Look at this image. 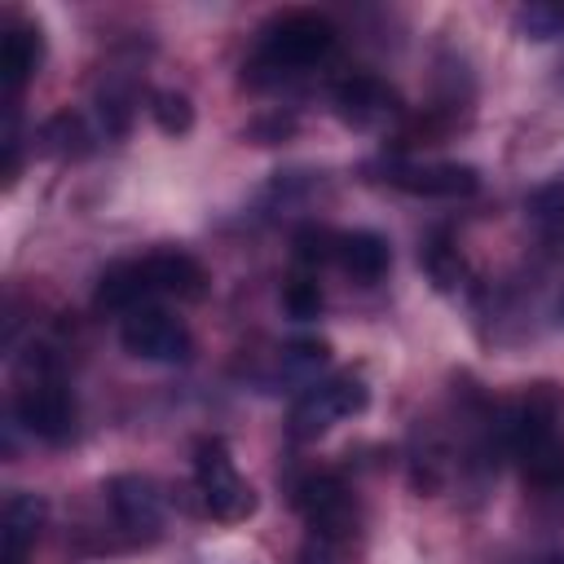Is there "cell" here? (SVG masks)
I'll return each instance as SVG.
<instances>
[{
    "instance_id": "obj_1",
    "label": "cell",
    "mask_w": 564,
    "mask_h": 564,
    "mask_svg": "<svg viewBox=\"0 0 564 564\" xmlns=\"http://www.w3.org/2000/svg\"><path fill=\"white\" fill-rule=\"evenodd\" d=\"M560 419H564V397L555 392V383H533L507 414V449L520 463V476L542 494L564 485Z\"/></svg>"
},
{
    "instance_id": "obj_2",
    "label": "cell",
    "mask_w": 564,
    "mask_h": 564,
    "mask_svg": "<svg viewBox=\"0 0 564 564\" xmlns=\"http://www.w3.org/2000/svg\"><path fill=\"white\" fill-rule=\"evenodd\" d=\"M339 31L326 13L313 9H291L282 18H273L260 31V48H256V70H273V75H291L304 66H317L322 57H330Z\"/></svg>"
},
{
    "instance_id": "obj_3",
    "label": "cell",
    "mask_w": 564,
    "mask_h": 564,
    "mask_svg": "<svg viewBox=\"0 0 564 564\" xmlns=\"http://www.w3.org/2000/svg\"><path fill=\"white\" fill-rule=\"evenodd\" d=\"M13 414L31 436L48 445H62L75 432V397L48 366H31V375L18 383Z\"/></svg>"
},
{
    "instance_id": "obj_4",
    "label": "cell",
    "mask_w": 564,
    "mask_h": 564,
    "mask_svg": "<svg viewBox=\"0 0 564 564\" xmlns=\"http://www.w3.org/2000/svg\"><path fill=\"white\" fill-rule=\"evenodd\" d=\"M194 485H198V498L203 507L216 516V520H247L256 511V494L251 485L238 476L234 458H229V445L225 441H203L198 454H194Z\"/></svg>"
},
{
    "instance_id": "obj_5",
    "label": "cell",
    "mask_w": 564,
    "mask_h": 564,
    "mask_svg": "<svg viewBox=\"0 0 564 564\" xmlns=\"http://www.w3.org/2000/svg\"><path fill=\"white\" fill-rule=\"evenodd\" d=\"M361 410H366V383H361L352 370H344V375H335V379L308 383V388L295 397V405H291V432H295L300 441H308V436H322L326 427H335L339 419L361 414Z\"/></svg>"
},
{
    "instance_id": "obj_6",
    "label": "cell",
    "mask_w": 564,
    "mask_h": 564,
    "mask_svg": "<svg viewBox=\"0 0 564 564\" xmlns=\"http://www.w3.org/2000/svg\"><path fill=\"white\" fill-rule=\"evenodd\" d=\"M119 344H123L132 357L159 361V366H176V361H185L189 348H194L185 322L172 317V313L159 308V304H141V308L123 313V322H119Z\"/></svg>"
},
{
    "instance_id": "obj_7",
    "label": "cell",
    "mask_w": 564,
    "mask_h": 564,
    "mask_svg": "<svg viewBox=\"0 0 564 564\" xmlns=\"http://www.w3.org/2000/svg\"><path fill=\"white\" fill-rule=\"evenodd\" d=\"M295 511L304 516L308 533L322 538V542H344L348 529L357 524V507H352V494L339 476H308L300 489H295Z\"/></svg>"
},
{
    "instance_id": "obj_8",
    "label": "cell",
    "mask_w": 564,
    "mask_h": 564,
    "mask_svg": "<svg viewBox=\"0 0 564 564\" xmlns=\"http://www.w3.org/2000/svg\"><path fill=\"white\" fill-rule=\"evenodd\" d=\"M330 101H335V115L344 123H352V128H375V123H383V119H392L401 110L397 88H388L379 75H366V70L339 79Z\"/></svg>"
},
{
    "instance_id": "obj_9",
    "label": "cell",
    "mask_w": 564,
    "mask_h": 564,
    "mask_svg": "<svg viewBox=\"0 0 564 564\" xmlns=\"http://www.w3.org/2000/svg\"><path fill=\"white\" fill-rule=\"evenodd\" d=\"M383 181L405 194H423V198H467L480 185L476 167L467 163H392Z\"/></svg>"
},
{
    "instance_id": "obj_10",
    "label": "cell",
    "mask_w": 564,
    "mask_h": 564,
    "mask_svg": "<svg viewBox=\"0 0 564 564\" xmlns=\"http://www.w3.org/2000/svg\"><path fill=\"white\" fill-rule=\"evenodd\" d=\"M141 264V278L150 286V300L154 295H172V300H203L207 291V269L189 256V251H154Z\"/></svg>"
},
{
    "instance_id": "obj_11",
    "label": "cell",
    "mask_w": 564,
    "mask_h": 564,
    "mask_svg": "<svg viewBox=\"0 0 564 564\" xmlns=\"http://www.w3.org/2000/svg\"><path fill=\"white\" fill-rule=\"evenodd\" d=\"M106 498L128 533H154L163 524V494L150 476H115L106 485Z\"/></svg>"
},
{
    "instance_id": "obj_12",
    "label": "cell",
    "mask_w": 564,
    "mask_h": 564,
    "mask_svg": "<svg viewBox=\"0 0 564 564\" xmlns=\"http://www.w3.org/2000/svg\"><path fill=\"white\" fill-rule=\"evenodd\" d=\"M335 264H339L352 282L375 286V282L392 269V247H388V238L375 234V229H352V234H339Z\"/></svg>"
},
{
    "instance_id": "obj_13",
    "label": "cell",
    "mask_w": 564,
    "mask_h": 564,
    "mask_svg": "<svg viewBox=\"0 0 564 564\" xmlns=\"http://www.w3.org/2000/svg\"><path fill=\"white\" fill-rule=\"evenodd\" d=\"M44 516H48V507L31 489H18L4 498V564H26V551L35 546Z\"/></svg>"
},
{
    "instance_id": "obj_14",
    "label": "cell",
    "mask_w": 564,
    "mask_h": 564,
    "mask_svg": "<svg viewBox=\"0 0 564 564\" xmlns=\"http://www.w3.org/2000/svg\"><path fill=\"white\" fill-rule=\"evenodd\" d=\"M44 62V35L31 22H13L4 35V53H0V70H4V88L9 97H18L26 88V79L40 70Z\"/></svg>"
},
{
    "instance_id": "obj_15",
    "label": "cell",
    "mask_w": 564,
    "mask_h": 564,
    "mask_svg": "<svg viewBox=\"0 0 564 564\" xmlns=\"http://www.w3.org/2000/svg\"><path fill=\"white\" fill-rule=\"evenodd\" d=\"M93 304L106 308V313H132V308H141V304H154V300H150V286H145V278H141V264L128 260V264L106 269L101 282H97Z\"/></svg>"
},
{
    "instance_id": "obj_16",
    "label": "cell",
    "mask_w": 564,
    "mask_h": 564,
    "mask_svg": "<svg viewBox=\"0 0 564 564\" xmlns=\"http://www.w3.org/2000/svg\"><path fill=\"white\" fill-rule=\"evenodd\" d=\"M150 115H154L159 132H167V137H185V132L194 128V106H189V97H185V93H172V88H159V93L150 97Z\"/></svg>"
},
{
    "instance_id": "obj_17",
    "label": "cell",
    "mask_w": 564,
    "mask_h": 564,
    "mask_svg": "<svg viewBox=\"0 0 564 564\" xmlns=\"http://www.w3.org/2000/svg\"><path fill=\"white\" fill-rule=\"evenodd\" d=\"M40 137H44V150H53V154H84L88 145V132H84V123L75 119V115H53L44 128H40Z\"/></svg>"
},
{
    "instance_id": "obj_18",
    "label": "cell",
    "mask_w": 564,
    "mask_h": 564,
    "mask_svg": "<svg viewBox=\"0 0 564 564\" xmlns=\"http://www.w3.org/2000/svg\"><path fill=\"white\" fill-rule=\"evenodd\" d=\"M335 251H339V234H330L322 225H308L295 234V260L300 264H326V260H335Z\"/></svg>"
},
{
    "instance_id": "obj_19",
    "label": "cell",
    "mask_w": 564,
    "mask_h": 564,
    "mask_svg": "<svg viewBox=\"0 0 564 564\" xmlns=\"http://www.w3.org/2000/svg\"><path fill=\"white\" fill-rule=\"evenodd\" d=\"M516 26H520L529 40H551V35H560V26H564V9H560V4H529V9H520Z\"/></svg>"
},
{
    "instance_id": "obj_20",
    "label": "cell",
    "mask_w": 564,
    "mask_h": 564,
    "mask_svg": "<svg viewBox=\"0 0 564 564\" xmlns=\"http://www.w3.org/2000/svg\"><path fill=\"white\" fill-rule=\"evenodd\" d=\"M282 304H286V313H291V317L308 322V317H317V313H322V286H317L313 278H291V282H286V291H282Z\"/></svg>"
},
{
    "instance_id": "obj_21",
    "label": "cell",
    "mask_w": 564,
    "mask_h": 564,
    "mask_svg": "<svg viewBox=\"0 0 564 564\" xmlns=\"http://www.w3.org/2000/svg\"><path fill=\"white\" fill-rule=\"evenodd\" d=\"M427 273L436 278V286H458V278H463V260H458V251L449 247V242H432L427 247Z\"/></svg>"
},
{
    "instance_id": "obj_22",
    "label": "cell",
    "mask_w": 564,
    "mask_h": 564,
    "mask_svg": "<svg viewBox=\"0 0 564 564\" xmlns=\"http://www.w3.org/2000/svg\"><path fill=\"white\" fill-rule=\"evenodd\" d=\"M326 357H330L326 339H300V344L286 348V366H291V370H317Z\"/></svg>"
},
{
    "instance_id": "obj_23",
    "label": "cell",
    "mask_w": 564,
    "mask_h": 564,
    "mask_svg": "<svg viewBox=\"0 0 564 564\" xmlns=\"http://www.w3.org/2000/svg\"><path fill=\"white\" fill-rule=\"evenodd\" d=\"M300 564H335V542L308 538V542H304V551H300Z\"/></svg>"
},
{
    "instance_id": "obj_24",
    "label": "cell",
    "mask_w": 564,
    "mask_h": 564,
    "mask_svg": "<svg viewBox=\"0 0 564 564\" xmlns=\"http://www.w3.org/2000/svg\"><path fill=\"white\" fill-rule=\"evenodd\" d=\"M533 564H564V555H542V560H533Z\"/></svg>"
}]
</instances>
